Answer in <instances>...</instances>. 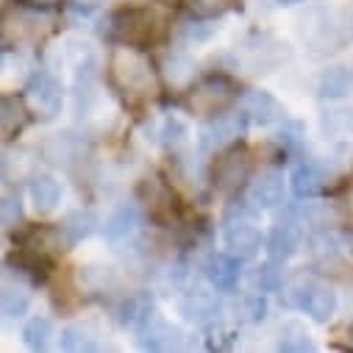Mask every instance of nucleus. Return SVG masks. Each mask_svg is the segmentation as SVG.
<instances>
[{"label": "nucleus", "instance_id": "1", "mask_svg": "<svg viewBox=\"0 0 353 353\" xmlns=\"http://www.w3.org/2000/svg\"><path fill=\"white\" fill-rule=\"evenodd\" d=\"M112 75L123 92L145 95L153 90V70L145 53L134 45H120L112 53Z\"/></svg>", "mask_w": 353, "mask_h": 353}, {"label": "nucleus", "instance_id": "2", "mask_svg": "<svg viewBox=\"0 0 353 353\" xmlns=\"http://www.w3.org/2000/svg\"><path fill=\"white\" fill-rule=\"evenodd\" d=\"M26 103L34 114L50 120L61 112L64 103V90H61V81L56 75H50L48 70H37L31 72V78L26 81Z\"/></svg>", "mask_w": 353, "mask_h": 353}, {"label": "nucleus", "instance_id": "3", "mask_svg": "<svg viewBox=\"0 0 353 353\" xmlns=\"http://www.w3.org/2000/svg\"><path fill=\"white\" fill-rule=\"evenodd\" d=\"M290 303L301 309L306 317H312L314 323H328L336 312V292L328 284L306 281L290 290Z\"/></svg>", "mask_w": 353, "mask_h": 353}, {"label": "nucleus", "instance_id": "4", "mask_svg": "<svg viewBox=\"0 0 353 353\" xmlns=\"http://www.w3.org/2000/svg\"><path fill=\"white\" fill-rule=\"evenodd\" d=\"M248 117L245 112H223V114H214L203 128H201V148L203 150H223L228 148L231 142H236L245 128H248Z\"/></svg>", "mask_w": 353, "mask_h": 353}, {"label": "nucleus", "instance_id": "5", "mask_svg": "<svg viewBox=\"0 0 353 353\" xmlns=\"http://www.w3.org/2000/svg\"><path fill=\"white\" fill-rule=\"evenodd\" d=\"M112 34L123 42V45H145L156 37V17L148 9H128L112 17Z\"/></svg>", "mask_w": 353, "mask_h": 353}, {"label": "nucleus", "instance_id": "6", "mask_svg": "<svg viewBox=\"0 0 353 353\" xmlns=\"http://www.w3.org/2000/svg\"><path fill=\"white\" fill-rule=\"evenodd\" d=\"M223 242L225 250L231 256H236L239 261H250L259 256L261 250V231L256 228V220H231L223 223Z\"/></svg>", "mask_w": 353, "mask_h": 353}, {"label": "nucleus", "instance_id": "7", "mask_svg": "<svg viewBox=\"0 0 353 353\" xmlns=\"http://www.w3.org/2000/svg\"><path fill=\"white\" fill-rule=\"evenodd\" d=\"M239 109L245 112V117L253 123V125H273V123H281L287 120L284 114V106L279 103L276 95L264 92V90H248L242 98H239Z\"/></svg>", "mask_w": 353, "mask_h": 353}, {"label": "nucleus", "instance_id": "8", "mask_svg": "<svg viewBox=\"0 0 353 353\" xmlns=\"http://www.w3.org/2000/svg\"><path fill=\"white\" fill-rule=\"evenodd\" d=\"M203 276L209 279V284H212L214 292H225V295H228V292L236 290V284H239V279H242L239 259L231 256L228 250L212 253V256L206 259V264H203Z\"/></svg>", "mask_w": 353, "mask_h": 353}, {"label": "nucleus", "instance_id": "9", "mask_svg": "<svg viewBox=\"0 0 353 353\" xmlns=\"http://www.w3.org/2000/svg\"><path fill=\"white\" fill-rule=\"evenodd\" d=\"M301 239H303V231L298 223L279 220L268 231V236H264V250H268V256L276 261H290L301 250Z\"/></svg>", "mask_w": 353, "mask_h": 353}, {"label": "nucleus", "instance_id": "10", "mask_svg": "<svg viewBox=\"0 0 353 353\" xmlns=\"http://www.w3.org/2000/svg\"><path fill=\"white\" fill-rule=\"evenodd\" d=\"M284 190H287V181L281 170L276 167L261 170L250 184V201L259 209H279L284 203Z\"/></svg>", "mask_w": 353, "mask_h": 353}, {"label": "nucleus", "instance_id": "11", "mask_svg": "<svg viewBox=\"0 0 353 353\" xmlns=\"http://www.w3.org/2000/svg\"><path fill=\"white\" fill-rule=\"evenodd\" d=\"M139 345L145 350H172L181 345V331L164 317L153 314L142 328H139Z\"/></svg>", "mask_w": 353, "mask_h": 353}, {"label": "nucleus", "instance_id": "12", "mask_svg": "<svg viewBox=\"0 0 353 353\" xmlns=\"http://www.w3.org/2000/svg\"><path fill=\"white\" fill-rule=\"evenodd\" d=\"M179 309H181V314L187 320H192L198 325H212L220 317V301H217V295L214 292H203V290H195V292L184 295L181 303H179Z\"/></svg>", "mask_w": 353, "mask_h": 353}, {"label": "nucleus", "instance_id": "13", "mask_svg": "<svg viewBox=\"0 0 353 353\" xmlns=\"http://www.w3.org/2000/svg\"><path fill=\"white\" fill-rule=\"evenodd\" d=\"M290 187L298 198H314L323 187H325V170L323 164L312 161V159H303L292 167L290 172Z\"/></svg>", "mask_w": 353, "mask_h": 353}, {"label": "nucleus", "instance_id": "14", "mask_svg": "<svg viewBox=\"0 0 353 353\" xmlns=\"http://www.w3.org/2000/svg\"><path fill=\"white\" fill-rule=\"evenodd\" d=\"M95 225H98V220H95L92 212H83V209L70 212V214L59 223V228H56V234H59V245H64V250L75 248L78 242H83L86 236L95 231Z\"/></svg>", "mask_w": 353, "mask_h": 353}, {"label": "nucleus", "instance_id": "15", "mask_svg": "<svg viewBox=\"0 0 353 353\" xmlns=\"http://www.w3.org/2000/svg\"><path fill=\"white\" fill-rule=\"evenodd\" d=\"M61 195H64V190L53 175H37V179L28 184V201H31L37 214L56 212L59 203H61Z\"/></svg>", "mask_w": 353, "mask_h": 353}, {"label": "nucleus", "instance_id": "16", "mask_svg": "<svg viewBox=\"0 0 353 353\" xmlns=\"http://www.w3.org/2000/svg\"><path fill=\"white\" fill-rule=\"evenodd\" d=\"M3 317L6 320H14V317H23L31 306V292L28 287L23 284V276L17 273V279H12V273H6V284H3Z\"/></svg>", "mask_w": 353, "mask_h": 353}, {"label": "nucleus", "instance_id": "17", "mask_svg": "<svg viewBox=\"0 0 353 353\" xmlns=\"http://www.w3.org/2000/svg\"><path fill=\"white\" fill-rule=\"evenodd\" d=\"M137 225H139V209H137L134 203H123V206H117V209L106 217L103 236L112 239V242H117V239L131 236V234L137 231Z\"/></svg>", "mask_w": 353, "mask_h": 353}, {"label": "nucleus", "instance_id": "18", "mask_svg": "<svg viewBox=\"0 0 353 353\" xmlns=\"http://www.w3.org/2000/svg\"><path fill=\"white\" fill-rule=\"evenodd\" d=\"M153 314H156V312H153V301H150L148 295H131V298H125V301L120 303V309H117V320H120L123 325L137 328V331H139Z\"/></svg>", "mask_w": 353, "mask_h": 353}, {"label": "nucleus", "instance_id": "19", "mask_svg": "<svg viewBox=\"0 0 353 353\" xmlns=\"http://www.w3.org/2000/svg\"><path fill=\"white\" fill-rule=\"evenodd\" d=\"M59 347L61 350H70V353H81V350H95L98 347V339L92 334L90 325H81V323H72L61 331L59 336Z\"/></svg>", "mask_w": 353, "mask_h": 353}, {"label": "nucleus", "instance_id": "20", "mask_svg": "<svg viewBox=\"0 0 353 353\" xmlns=\"http://www.w3.org/2000/svg\"><path fill=\"white\" fill-rule=\"evenodd\" d=\"M350 81L353 75L345 70V67H331L320 75V98H328V101H339L350 92Z\"/></svg>", "mask_w": 353, "mask_h": 353}, {"label": "nucleus", "instance_id": "21", "mask_svg": "<svg viewBox=\"0 0 353 353\" xmlns=\"http://www.w3.org/2000/svg\"><path fill=\"white\" fill-rule=\"evenodd\" d=\"M248 175V159L242 156V153H228L225 159H220L217 161V175H214V184H220V187H236V184H242V179Z\"/></svg>", "mask_w": 353, "mask_h": 353}, {"label": "nucleus", "instance_id": "22", "mask_svg": "<svg viewBox=\"0 0 353 353\" xmlns=\"http://www.w3.org/2000/svg\"><path fill=\"white\" fill-rule=\"evenodd\" d=\"M214 34H217V23L209 20V17L190 14V20H181L179 23V39L187 42V45H201V42L212 39Z\"/></svg>", "mask_w": 353, "mask_h": 353}, {"label": "nucleus", "instance_id": "23", "mask_svg": "<svg viewBox=\"0 0 353 353\" xmlns=\"http://www.w3.org/2000/svg\"><path fill=\"white\" fill-rule=\"evenodd\" d=\"M279 350H287V353H312L314 350V339L312 334L306 331L303 323H287L284 331H281V342H279Z\"/></svg>", "mask_w": 353, "mask_h": 353}, {"label": "nucleus", "instance_id": "24", "mask_svg": "<svg viewBox=\"0 0 353 353\" xmlns=\"http://www.w3.org/2000/svg\"><path fill=\"white\" fill-rule=\"evenodd\" d=\"M253 284L259 292H281L284 287V261H264L261 268H256L253 273Z\"/></svg>", "mask_w": 353, "mask_h": 353}, {"label": "nucleus", "instance_id": "25", "mask_svg": "<svg viewBox=\"0 0 353 353\" xmlns=\"http://www.w3.org/2000/svg\"><path fill=\"white\" fill-rule=\"evenodd\" d=\"M53 339V323L48 317H31L23 325V342L28 350H45Z\"/></svg>", "mask_w": 353, "mask_h": 353}, {"label": "nucleus", "instance_id": "26", "mask_svg": "<svg viewBox=\"0 0 353 353\" xmlns=\"http://www.w3.org/2000/svg\"><path fill=\"white\" fill-rule=\"evenodd\" d=\"M164 75L172 86H184L195 75V61L184 53H170V56H164Z\"/></svg>", "mask_w": 353, "mask_h": 353}, {"label": "nucleus", "instance_id": "27", "mask_svg": "<svg viewBox=\"0 0 353 353\" xmlns=\"http://www.w3.org/2000/svg\"><path fill=\"white\" fill-rule=\"evenodd\" d=\"M153 134H156V142H161V145H179V142H184V137L190 134V128H187V123L181 117L167 114V117H161L156 123V131Z\"/></svg>", "mask_w": 353, "mask_h": 353}, {"label": "nucleus", "instance_id": "28", "mask_svg": "<svg viewBox=\"0 0 353 353\" xmlns=\"http://www.w3.org/2000/svg\"><path fill=\"white\" fill-rule=\"evenodd\" d=\"M184 6L195 17L217 20V17H223L225 12H231L236 6V0H184Z\"/></svg>", "mask_w": 353, "mask_h": 353}, {"label": "nucleus", "instance_id": "29", "mask_svg": "<svg viewBox=\"0 0 353 353\" xmlns=\"http://www.w3.org/2000/svg\"><path fill=\"white\" fill-rule=\"evenodd\" d=\"M3 137L9 139L12 134H17L20 128H23V123H26V106H23V101L20 98H14V95H6L3 98Z\"/></svg>", "mask_w": 353, "mask_h": 353}, {"label": "nucleus", "instance_id": "30", "mask_svg": "<svg viewBox=\"0 0 353 353\" xmlns=\"http://www.w3.org/2000/svg\"><path fill=\"white\" fill-rule=\"evenodd\" d=\"M203 98L209 101L206 112H214V109H217V103H223V101H225V81L212 78V81L201 83V90L195 92V103H198V101H203Z\"/></svg>", "mask_w": 353, "mask_h": 353}, {"label": "nucleus", "instance_id": "31", "mask_svg": "<svg viewBox=\"0 0 353 353\" xmlns=\"http://www.w3.org/2000/svg\"><path fill=\"white\" fill-rule=\"evenodd\" d=\"M20 220H23V201L17 192H6L3 195V228L12 231Z\"/></svg>", "mask_w": 353, "mask_h": 353}, {"label": "nucleus", "instance_id": "32", "mask_svg": "<svg viewBox=\"0 0 353 353\" xmlns=\"http://www.w3.org/2000/svg\"><path fill=\"white\" fill-rule=\"evenodd\" d=\"M242 317L248 323H261L268 317V303H264L261 295H245L242 298Z\"/></svg>", "mask_w": 353, "mask_h": 353}, {"label": "nucleus", "instance_id": "33", "mask_svg": "<svg viewBox=\"0 0 353 353\" xmlns=\"http://www.w3.org/2000/svg\"><path fill=\"white\" fill-rule=\"evenodd\" d=\"M279 142H281L287 150H298L301 142H303V125L295 123V120H284V125L279 128Z\"/></svg>", "mask_w": 353, "mask_h": 353}, {"label": "nucleus", "instance_id": "34", "mask_svg": "<svg viewBox=\"0 0 353 353\" xmlns=\"http://www.w3.org/2000/svg\"><path fill=\"white\" fill-rule=\"evenodd\" d=\"M279 6H292V3H301V0H276Z\"/></svg>", "mask_w": 353, "mask_h": 353}, {"label": "nucleus", "instance_id": "35", "mask_svg": "<svg viewBox=\"0 0 353 353\" xmlns=\"http://www.w3.org/2000/svg\"><path fill=\"white\" fill-rule=\"evenodd\" d=\"M31 3H56V0H31Z\"/></svg>", "mask_w": 353, "mask_h": 353}]
</instances>
